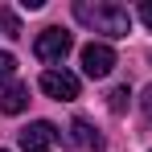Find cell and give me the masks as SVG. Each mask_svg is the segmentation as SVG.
<instances>
[{
    "label": "cell",
    "mask_w": 152,
    "mask_h": 152,
    "mask_svg": "<svg viewBox=\"0 0 152 152\" xmlns=\"http://www.w3.org/2000/svg\"><path fill=\"white\" fill-rule=\"evenodd\" d=\"M111 70H115V50H111L107 41L82 45V74L86 78H107Z\"/></svg>",
    "instance_id": "3957f363"
},
{
    "label": "cell",
    "mask_w": 152,
    "mask_h": 152,
    "mask_svg": "<svg viewBox=\"0 0 152 152\" xmlns=\"http://www.w3.org/2000/svg\"><path fill=\"white\" fill-rule=\"evenodd\" d=\"M12 74H17V58H12V53H4V50H0V86H4V82H8Z\"/></svg>",
    "instance_id": "9c48e42d"
},
{
    "label": "cell",
    "mask_w": 152,
    "mask_h": 152,
    "mask_svg": "<svg viewBox=\"0 0 152 152\" xmlns=\"http://www.w3.org/2000/svg\"><path fill=\"white\" fill-rule=\"evenodd\" d=\"M140 111H144V119L152 124V82H148V91H144V99H140Z\"/></svg>",
    "instance_id": "8fae6325"
},
{
    "label": "cell",
    "mask_w": 152,
    "mask_h": 152,
    "mask_svg": "<svg viewBox=\"0 0 152 152\" xmlns=\"http://www.w3.org/2000/svg\"><path fill=\"white\" fill-rule=\"evenodd\" d=\"M41 91L50 99L70 103V99H78V74H70V70H45L41 74Z\"/></svg>",
    "instance_id": "277c9868"
},
{
    "label": "cell",
    "mask_w": 152,
    "mask_h": 152,
    "mask_svg": "<svg viewBox=\"0 0 152 152\" xmlns=\"http://www.w3.org/2000/svg\"><path fill=\"white\" fill-rule=\"evenodd\" d=\"M74 50V37L66 33V29H58V25H50V29H41L37 33V41H33V53L50 66V70H58L62 62H66V53Z\"/></svg>",
    "instance_id": "7a4b0ae2"
},
{
    "label": "cell",
    "mask_w": 152,
    "mask_h": 152,
    "mask_svg": "<svg viewBox=\"0 0 152 152\" xmlns=\"http://www.w3.org/2000/svg\"><path fill=\"white\" fill-rule=\"evenodd\" d=\"M53 144H58V127L50 119H37L21 132V152H50Z\"/></svg>",
    "instance_id": "5b68a950"
},
{
    "label": "cell",
    "mask_w": 152,
    "mask_h": 152,
    "mask_svg": "<svg viewBox=\"0 0 152 152\" xmlns=\"http://www.w3.org/2000/svg\"><path fill=\"white\" fill-rule=\"evenodd\" d=\"M0 25L8 29V37H17V33H21V25H17V17H12V12H0Z\"/></svg>",
    "instance_id": "30bf717a"
},
{
    "label": "cell",
    "mask_w": 152,
    "mask_h": 152,
    "mask_svg": "<svg viewBox=\"0 0 152 152\" xmlns=\"http://www.w3.org/2000/svg\"><path fill=\"white\" fill-rule=\"evenodd\" d=\"M0 152H4V148H0Z\"/></svg>",
    "instance_id": "4fadbf2b"
},
{
    "label": "cell",
    "mask_w": 152,
    "mask_h": 152,
    "mask_svg": "<svg viewBox=\"0 0 152 152\" xmlns=\"http://www.w3.org/2000/svg\"><path fill=\"white\" fill-rule=\"evenodd\" d=\"M140 21L152 29V0H140Z\"/></svg>",
    "instance_id": "7c38bea8"
},
{
    "label": "cell",
    "mask_w": 152,
    "mask_h": 152,
    "mask_svg": "<svg viewBox=\"0 0 152 152\" xmlns=\"http://www.w3.org/2000/svg\"><path fill=\"white\" fill-rule=\"evenodd\" d=\"M107 107H111L115 115H124L127 107H132V91H127V86H115V91L107 95Z\"/></svg>",
    "instance_id": "ba28073f"
},
{
    "label": "cell",
    "mask_w": 152,
    "mask_h": 152,
    "mask_svg": "<svg viewBox=\"0 0 152 152\" xmlns=\"http://www.w3.org/2000/svg\"><path fill=\"white\" fill-rule=\"evenodd\" d=\"M74 17L95 33L107 37H127L132 33V12L115 0H74Z\"/></svg>",
    "instance_id": "6da1fadb"
},
{
    "label": "cell",
    "mask_w": 152,
    "mask_h": 152,
    "mask_svg": "<svg viewBox=\"0 0 152 152\" xmlns=\"http://www.w3.org/2000/svg\"><path fill=\"white\" fill-rule=\"evenodd\" d=\"M25 107H29V86L25 82H12V86L0 91V111L4 115H21Z\"/></svg>",
    "instance_id": "52a82bcc"
},
{
    "label": "cell",
    "mask_w": 152,
    "mask_h": 152,
    "mask_svg": "<svg viewBox=\"0 0 152 152\" xmlns=\"http://www.w3.org/2000/svg\"><path fill=\"white\" fill-rule=\"evenodd\" d=\"M66 140H70L74 148H95V152L103 148V136H99V127L91 124V119H74V124H70V136H66Z\"/></svg>",
    "instance_id": "8992f818"
}]
</instances>
